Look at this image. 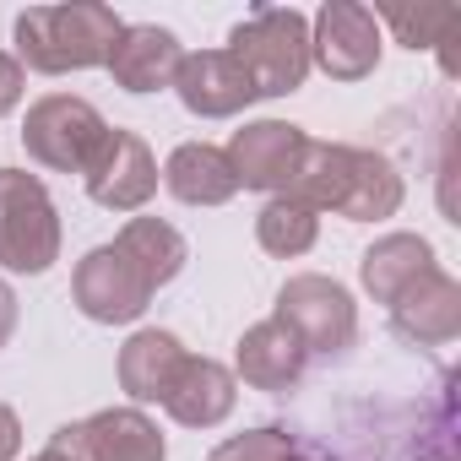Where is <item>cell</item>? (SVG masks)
<instances>
[{
    "mask_svg": "<svg viewBox=\"0 0 461 461\" xmlns=\"http://www.w3.org/2000/svg\"><path fill=\"white\" fill-rule=\"evenodd\" d=\"M185 358H190V353H185V342H179L174 331H163V326H141V331H131V342L120 348V364H114L120 391H125L136 407L163 402V396L174 391Z\"/></svg>",
    "mask_w": 461,
    "mask_h": 461,
    "instance_id": "cell-14",
    "label": "cell"
},
{
    "mask_svg": "<svg viewBox=\"0 0 461 461\" xmlns=\"http://www.w3.org/2000/svg\"><path fill=\"white\" fill-rule=\"evenodd\" d=\"M17 294H12V283H0V348L12 342V331H17Z\"/></svg>",
    "mask_w": 461,
    "mask_h": 461,
    "instance_id": "cell-28",
    "label": "cell"
},
{
    "mask_svg": "<svg viewBox=\"0 0 461 461\" xmlns=\"http://www.w3.org/2000/svg\"><path fill=\"white\" fill-rule=\"evenodd\" d=\"M114 250L152 283V294L168 288V283L185 272V261H190L185 234H179L174 222H163V217H131L120 234H114Z\"/></svg>",
    "mask_w": 461,
    "mask_h": 461,
    "instance_id": "cell-19",
    "label": "cell"
},
{
    "mask_svg": "<svg viewBox=\"0 0 461 461\" xmlns=\"http://www.w3.org/2000/svg\"><path fill=\"white\" fill-rule=\"evenodd\" d=\"M60 261V212L50 185L28 168H0V267L39 277Z\"/></svg>",
    "mask_w": 461,
    "mask_h": 461,
    "instance_id": "cell-3",
    "label": "cell"
},
{
    "mask_svg": "<svg viewBox=\"0 0 461 461\" xmlns=\"http://www.w3.org/2000/svg\"><path fill=\"white\" fill-rule=\"evenodd\" d=\"M439 261H434V245L423 240V234H380L369 250H364V261H358V283H364V294L375 299V304H396L423 272H434Z\"/></svg>",
    "mask_w": 461,
    "mask_h": 461,
    "instance_id": "cell-16",
    "label": "cell"
},
{
    "mask_svg": "<svg viewBox=\"0 0 461 461\" xmlns=\"http://www.w3.org/2000/svg\"><path fill=\"white\" fill-rule=\"evenodd\" d=\"M71 299H77V310H82L87 321H98V326H131V321L147 315L152 283H147L114 245H98V250H87V256L77 261V272H71Z\"/></svg>",
    "mask_w": 461,
    "mask_h": 461,
    "instance_id": "cell-7",
    "label": "cell"
},
{
    "mask_svg": "<svg viewBox=\"0 0 461 461\" xmlns=\"http://www.w3.org/2000/svg\"><path fill=\"white\" fill-rule=\"evenodd\" d=\"M82 445L87 461H168V439L141 407H104L82 418Z\"/></svg>",
    "mask_w": 461,
    "mask_h": 461,
    "instance_id": "cell-17",
    "label": "cell"
},
{
    "mask_svg": "<svg viewBox=\"0 0 461 461\" xmlns=\"http://www.w3.org/2000/svg\"><path fill=\"white\" fill-rule=\"evenodd\" d=\"M385 23H391V33H396L407 50H434V44H445V33L461 23V12H456V6H418V12L391 6Z\"/></svg>",
    "mask_w": 461,
    "mask_h": 461,
    "instance_id": "cell-23",
    "label": "cell"
},
{
    "mask_svg": "<svg viewBox=\"0 0 461 461\" xmlns=\"http://www.w3.org/2000/svg\"><path fill=\"white\" fill-rule=\"evenodd\" d=\"M174 93L179 104L195 114V120H234L256 104V87L250 77L240 71V60L228 50H195L179 60L174 71Z\"/></svg>",
    "mask_w": 461,
    "mask_h": 461,
    "instance_id": "cell-10",
    "label": "cell"
},
{
    "mask_svg": "<svg viewBox=\"0 0 461 461\" xmlns=\"http://www.w3.org/2000/svg\"><path fill=\"white\" fill-rule=\"evenodd\" d=\"M380 17L358 0H326L310 23V66H321L331 82H364L380 66Z\"/></svg>",
    "mask_w": 461,
    "mask_h": 461,
    "instance_id": "cell-6",
    "label": "cell"
},
{
    "mask_svg": "<svg viewBox=\"0 0 461 461\" xmlns=\"http://www.w3.org/2000/svg\"><path fill=\"white\" fill-rule=\"evenodd\" d=\"M304 369H310V353L283 321H256L234 348V380H245L256 391H272V396L294 391L304 380Z\"/></svg>",
    "mask_w": 461,
    "mask_h": 461,
    "instance_id": "cell-13",
    "label": "cell"
},
{
    "mask_svg": "<svg viewBox=\"0 0 461 461\" xmlns=\"http://www.w3.org/2000/svg\"><path fill=\"white\" fill-rule=\"evenodd\" d=\"M299 456V445H294V434L288 429H245V434H228L222 445H212V456L206 461H294Z\"/></svg>",
    "mask_w": 461,
    "mask_h": 461,
    "instance_id": "cell-24",
    "label": "cell"
},
{
    "mask_svg": "<svg viewBox=\"0 0 461 461\" xmlns=\"http://www.w3.org/2000/svg\"><path fill=\"white\" fill-rule=\"evenodd\" d=\"M294 461H321V456H294Z\"/></svg>",
    "mask_w": 461,
    "mask_h": 461,
    "instance_id": "cell-29",
    "label": "cell"
},
{
    "mask_svg": "<svg viewBox=\"0 0 461 461\" xmlns=\"http://www.w3.org/2000/svg\"><path fill=\"white\" fill-rule=\"evenodd\" d=\"M23 93H28V71H23V60L0 50V120H6V114L23 104Z\"/></svg>",
    "mask_w": 461,
    "mask_h": 461,
    "instance_id": "cell-25",
    "label": "cell"
},
{
    "mask_svg": "<svg viewBox=\"0 0 461 461\" xmlns=\"http://www.w3.org/2000/svg\"><path fill=\"white\" fill-rule=\"evenodd\" d=\"M82 185H87V195L104 212H141L158 195V158H152V147L136 131H114L109 125L104 147L82 168Z\"/></svg>",
    "mask_w": 461,
    "mask_h": 461,
    "instance_id": "cell-8",
    "label": "cell"
},
{
    "mask_svg": "<svg viewBox=\"0 0 461 461\" xmlns=\"http://www.w3.org/2000/svg\"><path fill=\"white\" fill-rule=\"evenodd\" d=\"M163 185L185 206H222V201L240 195V179H234V168H228V152L212 147V141L174 147L168 163H163Z\"/></svg>",
    "mask_w": 461,
    "mask_h": 461,
    "instance_id": "cell-18",
    "label": "cell"
},
{
    "mask_svg": "<svg viewBox=\"0 0 461 461\" xmlns=\"http://www.w3.org/2000/svg\"><path fill=\"white\" fill-rule=\"evenodd\" d=\"M179 60H185V44L168 28H158V23H125L120 39H114V50H109V60H104V71L125 93H158V87H174Z\"/></svg>",
    "mask_w": 461,
    "mask_h": 461,
    "instance_id": "cell-11",
    "label": "cell"
},
{
    "mask_svg": "<svg viewBox=\"0 0 461 461\" xmlns=\"http://www.w3.org/2000/svg\"><path fill=\"white\" fill-rule=\"evenodd\" d=\"M23 456V418L0 402V461H17Z\"/></svg>",
    "mask_w": 461,
    "mask_h": 461,
    "instance_id": "cell-27",
    "label": "cell"
},
{
    "mask_svg": "<svg viewBox=\"0 0 461 461\" xmlns=\"http://www.w3.org/2000/svg\"><path fill=\"white\" fill-rule=\"evenodd\" d=\"M228 55L250 77L256 98H288L310 77V17L294 6H261L228 33Z\"/></svg>",
    "mask_w": 461,
    "mask_h": 461,
    "instance_id": "cell-2",
    "label": "cell"
},
{
    "mask_svg": "<svg viewBox=\"0 0 461 461\" xmlns=\"http://www.w3.org/2000/svg\"><path fill=\"white\" fill-rule=\"evenodd\" d=\"M120 17L114 6L98 0H71V6H28L12 23L17 39V60L23 71H44V77H66V71H93L109 60L114 39H120Z\"/></svg>",
    "mask_w": 461,
    "mask_h": 461,
    "instance_id": "cell-1",
    "label": "cell"
},
{
    "mask_svg": "<svg viewBox=\"0 0 461 461\" xmlns=\"http://www.w3.org/2000/svg\"><path fill=\"white\" fill-rule=\"evenodd\" d=\"M163 407L185 429H217L228 412L240 407V380H234V369H228V364L190 353L185 369H179V380H174V391L163 396Z\"/></svg>",
    "mask_w": 461,
    "mask_h": 461,
    "instance_id": "cell-15",
    "label": "cell"
},
{
    "mask_svg": "<svg viewBox=\"0 0 461 461\" xmlns=\"http://www.w3.org/2000/svg\"><path fill=\"white\" fill-rule=\"evenodd\" d=\"M256 240H261L267 256L299 261V256H310L315 240H321V217H315L310 206H299L294 195H267V206L256 212Z\"/></svg>",
    "mask_w": 461,
    "mask_h": 461,
    "instance_id": "cell-22",
    "label": "cell"
},
{
    "mask_svg": "<svg viewBox=\"0 0 461 461\" xmlns=\"http://www.w3.org/2000/svg\"><path fill=\"white\" fill-rule=\"evenodd\" d=\"M33 461H87V445H82V423H66L55 429V439L33 456Z\"/></svg>",
    "mask_w": 461,
    "mask_h": 461,
    "instance_id": "cell-26",
    "label": "cell"
},
{
    "mask_svg": "<svg viewBox=\"0 0 461 461\" xmlns=\"http://www.w3.org/2000/svg\"><path fill=\"white\" fill-rule=\"evenodd\" d=\"M391 326L412 342V348H445L461 337V283L450 272H423L396 304H391Z\"/></svg>",
    "mask_w": 461,
    "mask_h": 461,
    "instance_id": "cell-12",
    "label": "cell"
},
{
    "mask_svg": "<svg viewBox=\"0 0 461 461\" xmlns=\"http://www.w3.org/2000/svg\"><path fill=\"white\" fill-rule=\"evenodd\" d=\"M402 195H407V185H402L396 163L385 152H375V147H353V179H348V201H342L337 217H348V222H385V217L402 212Z\"/></svg>",
    "mask_w": 461,
    "mask_h": 461,
    "instance_id": "cell-21",
    "label": "cell"
},
{
    "mask_svg": "<svg viewBox=\"0 0 461 461\" xmlns=\"http://www.w3.org/2000/svg\"><path fill=\"white\" fill-rule=\"evenodd\" d=\"M304 131L288 120H250L245 131H234L228 141V168H234L240 190H261V195H283L299 158H304Z\"/></svg>",
    "mask_w": 461,
    "mask_h": 461,
    "instance_id": "cell-9",
    "label": "cell"
},
{
    "mask_svg": "<svg viewBox=\"0 0 461 461\" xmlns=\"http://www.w3.org/2000/svg\"><path fill=\"white\" fill-rule=\"evenodd\" d=\"M348 179H353V147H342V141H304V158H299V168H294L283 195H294L299 206H310L321 217V212H342Z\"/></svg>",
    "mask_w": 461,
    "mask_h": 461,
    "instance_id": "cell-20",
    "label": "cell"
},
{
    "mask_svg": "<svg viewBox=\"0 0 461 461\" xmlns=\"http://www.w3.org/2000/svg\"><path fill=\"white\" fill-rule=\"evenodd\" d=\"M272 321H283L299 342H304V353H321V358H337V353H348L353 342H358V304H353V294L337 283V277H326V272H299V277H288L283 288H277V315Z\"/></svg>",
    "mask_w": 461,
    "mask_h": 461,
    "instance_id": "cell-5",
    "label": "cell"
},
{
    "mask_svg": "<svg viewBox=\"0 0 461 461\" xmlns=\"http://www.w3.org/2000/svg\"><path fill=\"white\" fill-rule=\"evenodd\" d=\"M104 136H109V120L77 93H44L39 104H28V120H23V147L50 174H82L87 158L104 147Z\"/></svg>",
    "mask_w": 461,
    "mask_h": 461,
    "instance_id": "cell-4",
    "label": "cell"
}]
</instances>
